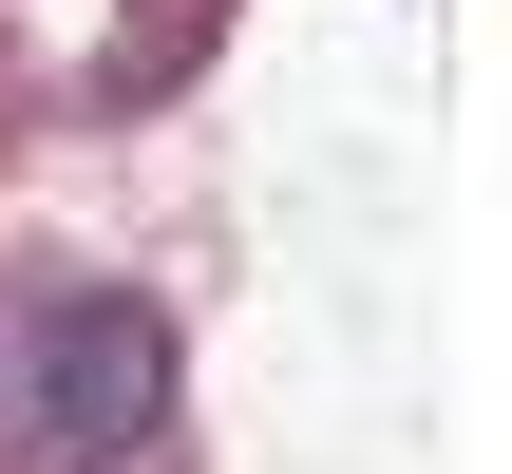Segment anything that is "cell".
<instances>
[{"label": "cell", "instance_id": "1", "mask_svg": "<svg viewBox=\"0 0 512 474\" xmlns=\"http://www.w3.org/2000/svg\"><path fill=\"white\" fill-rule=\"evenodd\" d=\"M133 418H152V323H133V304H57V323H38V418H19L38 474L114 456Z\"/></svg>", "mask_w": 512, "mask_h": 474}]
</instances>
